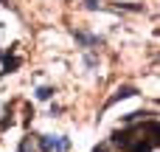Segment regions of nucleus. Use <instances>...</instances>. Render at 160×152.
Segmentation results:
<instances>
[{"instance_id": "f257e3e1", "label": "nucleus", "mask_w": 160, "mask_h": 152, "mask_svg": "<svg viewBox=\"0 0 160 152\" xmlns=\"http://www.w3.org/2000/svg\"><path fill=\"white\" fill-rule=\"evenodd\" d=\"M129 96H135V87H121V90H118L107 104H112V102H118V99H129Z\"/></svg>"}, {"instance_id": "f03ea898", "label": "nucleus", "mask_w": 160, "mask_h": 152, "mask_svg": "<svg viewBox=\"0 0 160 152\" xmlns=\"http://www.w3.org/2000/svg\"><path fill=\"white\" fill-rule=\"evenodd\" d=\"M152 144H155V138H149L146 144H143V141H138V144H135L129 152H149V147H152Z\"/></svg>"}, {"instance_id": "7ed1b4c3", "label": "nucleus", "mask_w": 160, "mask_h": 152, "mask_svg": "<svg viewBox=\"0 0 160 152\" xmlns=\"http://www.w3.org/2000/svg\"><path fill=\"white\" fill-rule=\"evenodd\" d=\"M51 96H53V90H51V87H39V90H37V99H42V102H48Z\"/></svg>"}, {"instance_id": "20e7f679", "label": "nucleus", "mask_w": 160, "mask_h": 152, "mask_svg": "<svg viewBox=\"0 0 160 152\" xmlns=\"http://www.w3.org/2000/svg\"><path fill=\"white\" fill-rule=\"evenodd\" d=\"M20 152H28V141H22V144H20Z\"/></svg>"}]
</instances>
